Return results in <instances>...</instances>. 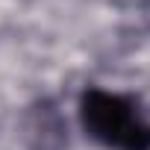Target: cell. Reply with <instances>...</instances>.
Returning <instances> with one entry per match:
<instances>
[{"mask_svg": "<svg viewBox=\"0 0 150 150\" xmlns=\"http://www.w3.org/2000/svg\"><path fill=\"white\" fill-rule=\"evenodd\" d=\"M77 121L103 150H150V121L132 91L86 86L77 97Z\"/></svg>", "mask_w": 150, "mask_h": 150, "instance_id": "obj_1", "label": "cell"}]
</instances>
